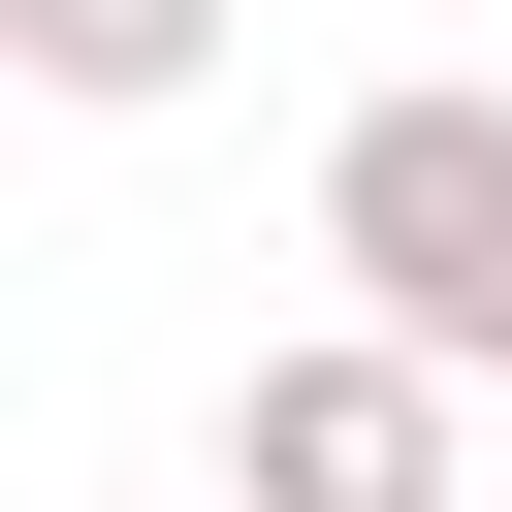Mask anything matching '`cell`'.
<instances>
[{
    "label": "cell",
    "mask_w": 512,
    "mask_h": 512,
    "mask_svg": "<svg viewBox=\"0 0 512 512\" xmlns=\"http://www.w3.org/2000/svg\"><path fill=\"white\" fill-rule=\"evenodd\" d=\"M224 64V0H0V96H96V128H160Z\"/></svg>",
    "instance_id": "cell-3"
},
{
    "label": "cell",
    "mask_w": 512,
    "mask_h": 512,
    "mask_svg": "<svg viewBox=\"0 0 512 512\" xmlns=\"http://www.w3.org/2000/svg\"><path fill=\"white\" fill-rule=\"evenodd\" d=\"M320 288H352V352H416L448 416L512 384V96H480V64H416V96L320 128Z\"/></svg>",
    "instance_id": "cell-1"
},
{
    "label": "cell",
    "mask_w": 512,
    "mask_h": 512,
    "mask_svg": "<svg viewBox=\"0 0 512 512\" xmlns=\"http://www.w3.org/2000/svg\"><path fill=\"white\" fill-rule=\"evenodd\" d=\"M448 480H480V416H448L416 352H352V320L224 384V512H448Z\"/></svg>",
    "instance_id": "cell-2"
}]
</instances>
